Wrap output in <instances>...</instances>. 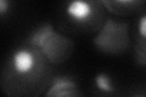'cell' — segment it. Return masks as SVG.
Here are the masks:
<instances>
[{
    "instance_id": "5b68a950",
    "label": "cell",
    "mask_w": 146,
    "mask_h": 97,
    "mask_svg": "<svg viewBox=\"0 0 146 97\" xmlns=\"http://www.w3.org/2000/svg\"><path fill=\"white\" fill-rule=\"evenodd\" d=\"M138 32L140 36L146 39V15H144L138 22Z\"/></svg>"
},
{
    "instance_id": "3957f363",
    "label": "cell",
    "mask_w": 146,
    "mask_h": 97,
    "mask_svg": "<svg viewBox=\"0 0 146 97\" xmlns=\"http://www.w3.org/2000/svg\"><path fill=\"white\" fill-rule=\"evenodd\" d=\"M74 82L67 78H58L48 91V97H68L74 90Z\"/></svg>"
},
{
    "instance_id": "8992f818",
    "label": "cell",
    "mask_w": 146,
    "mask_h": 97,
    "mask_svg": "<svg viewBox=\"0 0 146 97\" xmlns=\"http://www.w3.org/2000/svg\"><path fill=\"white\" fill-rule=\"evenodd\" d=\"M9 9H10V3L6 1V0H0V15L5 16Z\"/></svg>"
},
{
    "instance_id": "7a4b0ae2",
    "label": "cell",
    "mask_w": 146,
    "mask_h": 97,
    "mask_svg": "<svg viewBox=\"0 0 146 97\" xmlns=\"http://www.w3.org/2000/svg\"><path fill=\"white\" fill-rule=\"evenodd\" d=\"M93 4L83 0H74L68 3L66 6V15L77 23H85L89 21V18L93 16Z\"/></svg>"
},
{
    "instance_id": "52a82bcc",
    "label": "cell",
    "mask_w": 146,
    "mask_h": 97,
    "mask_svg": "<svg viewBox=\"0 0 146 97\" xmlns=\"http://www.w3.org/2000/svg\"><path fill=\"white\" fill-rule=\"evenodd\" d=\"M133 97H146L145 95H141V94H138V95H134Z\"/></svg>"
},
{
    "instance_id": "6da1fadb",
    "label": "cell",
    "mask_w": 146,
    "mask_h": 97,
    "mask_svg": "<svg viewBox=\"0 0 146 97\" xmlns=\"http://www.w3.org/2000/svg\"><path fill=\"white\" fill-rule=\"evenodd\" d=\"M36 66V56L31 49H17L11 55V68L17 75L32 74Z\"/></svg>"
},
{
    "instance_id": "277c9868",
    "label": "cell",
    "mask_w": 146,
    "mask_h": 97,
    "mask_svg": "<svg viewBox=\"0 0 146 97\" xmlns=\"http://www.w3.org/2000/svg\"><path fill=\"white\" fill-rule=\"evenodd\" d=\"M94 82H95L96 89H99L100 91H102V92L110 94V92L115 91V87H113L111 78H110L106 73H99V74L95 77Z\"/></svg>"
}]
</instances>
